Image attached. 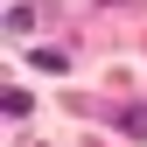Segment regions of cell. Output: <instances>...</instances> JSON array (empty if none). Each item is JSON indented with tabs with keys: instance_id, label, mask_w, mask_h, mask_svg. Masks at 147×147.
I'll return each instance as SVG.
<instances>
[{
	"instance_id": "obj_1",
	"label": "cell",
	"mask_w": 147,
	"mask_h": 147,
	"mask_svg": "<svg viewBox=\"0 0 147 147\" xmlns=\"http://www.w3.org/2000/svg\"><path fill=\"white\" fill-rule=\"evenodd\" d=\"M119 126H126V133H133V140H147V112H140V105H133V112H126Z\"/></svg>"
}]
</instances>
